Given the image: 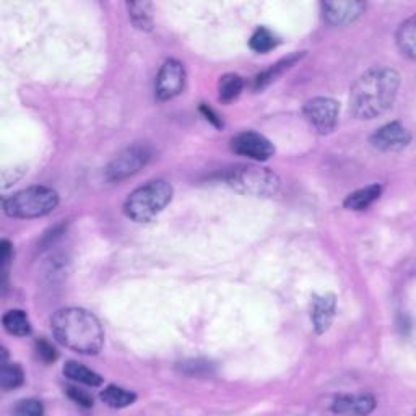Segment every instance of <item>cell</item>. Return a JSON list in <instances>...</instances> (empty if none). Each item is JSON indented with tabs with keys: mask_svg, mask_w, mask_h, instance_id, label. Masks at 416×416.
<instances>
[{
	"mask_svg": "<svg viewBox=\"0 0 416 416\" xmlns=\"http://www.w3.org/2000/svg\"><path fill=\"white\" fill-rule=\"evenodd\" d=\"M231 150L241 156H247L255 161H265L273 156V145L264 135L257 132H242L231 140Z\"/></svg>",
	"mask_w": 416,
	"mask_h": 416,
	"instance_id": "cell-9",
	"label": "cell"
},
{
	"mask_svg": "<svg viewBox=\"0 0 416 416\" xmlns=\"http://www.w3.org/2000/svg\"><path fill=\"white\" fill-rule=\"evenodd\" d=\"M366 9L364 2H324L322 11L324 20L334 26H345L348 23H353L356 18H360L361 14Z\"/></svg>",
	"mask_w": 416,
	"mask_h": 416,
	"instance_id": "cell-11",
	"label": "cell"
},
{
	"mask_svg": "<svg viewBox=\"0 0 416 416\" xmlns=\"http://www.w3.org/2000/svg\"><path fill=\"white\" fill-rule=\"evenodd\" d=\"M186 85V70L179 60L169 59L159 68L155 93L159 101H169L182 93Z\"/></svg>",
	"mask_w": 416,
	"mask_h": 416,
	"instance_id": "cell-8",
	"label": "cell"
},
{
	"mask_svg": "<svg viewBox=\"0 0 416 416\" xmlns=\"http://www.w3.org/2000/svg\"><path fill=\"white\" fill-rule=\"evenodd\" d=\"M380 191L383 189H380V186L378 184L363 187V189L350 193V196L345 198V203H343L345 208L355 210V212L366 210L369 205H373L375 201H378L380 196Z\"/></svg>",
	"mask_w": 416,
	"mask_h": 416,
	"instance_id": "cell-14",
	"label": "cell"
},
{
	"mask_svg": "<svg viewBox=\"0 0 416 416\" xmlns=\"http://www.w3.org/2000/svg\"><path fill=\"white\" fill-rule=\"evenodd\" d=\"M34 348H36V355L39 360H43L44 363H53L57 360V351L49 341L39 338L36 343H34Z\"/></svg>",
	"mask_w": 416,
	"mask_h": 416,
	"instance_id": "cell-25",
	"label": "cell"
},
{
	"mask_svg": "<svg viewBox=\"0 0 416 416\" xmlns=\"http://www.w3.org/2000/svg\"><path fill=\"white\" fill-rule=\"evenodd\" d=\"M226 182L238 192L252 197H272L280 191V178L260 166L233 168L226 176Z\"/></svg>",
	"mask_w": 416,
	"mask_h": 416,
	"instance_id": "cell-5",
	"label": "cell"
},
{
	"mask_svg": "<svg viewBox=\"0 0 416 416\" xmlns=\"http://www.w3.org/2000/svg\"><path fill=\"white\" fill-rule=\"evenodd\" d=\"M335 306H337V301H335L334 294H322L314 299V304H312V324H314L317 334H324L329 330L335 316Z\"/></svg>",
	"mask_w": 416,
	"mask_h": 416,
	"instance_id": "cell-12",
	"label": "cell"
},
{
	"mask_svg": "<svg viewBox=\"0 0 416 416\" xmlns=\"http://www.w3.org/2000/svg\"><path fill=\"white\" fill-rule=\"evenodd\" d=\"M64 374L70 380H75L78 384L90 385V387H98L102 384V378L95 371H91L87 366L80 364L77 361H68L64 366Z\"/></svg>",
	"mask_w": 416,
	"mask_h": 416,
	"instance_id": "cell-15",
	"label": "cell"
},
{
	"mask_svg": "<svg viewBox=\"0 0 416 416\" xmlns=\"http://www.w3.org/2000/svg\"><path fill=\"white\" fill-rule=\"evenodd\" d=\"M277 44H278L277 36L272 31L267 30V28H259V30L252 34L249 43L250 49L259 54H265L269 53V50L275 49Z\"/></svg>",
	"mask_w": 416,
	"mask_h": 416,
	"instance_id": "cell-23",
	"label": "cell"
},
{
	"mask_svg": "<svg viewBox=\"0 0 416 416\" xmlns=\"http://www.w3.org/2000/svg\"><path fill=\"white\" fill-rule=\"evenodd\" d=\"M301 57H303V54H298V53H296V54H293V55L287 57V59L280 60V62H278V64H275L272 68H269V70L262 73V75H259L257 78H255V90L265 88L267 85L272 83L273 80H275L278 75H282V73H283L284 70H287V68H289L292 65H294L296 62H298V60L301 59Z\"/></svg>",
	"mask_w": 416,
	"mask_h": 416,
	"instance_id": "cell-20",
	"label": "cell"
},
{
	"mask_svg": "<svg viewBox=\"0 0 416 416\" xmlns=\"http://www.w3.org/2000/svg\"><path fill=\"white\" fill-rule=\"evenodd\" d=\"M10 260H11V244L9 241H2V244H0V264H2L4 278H7Z\"/></svg>",
	"mask_w": 416,
	"mask_h": 416,
	"instance_id": "cell-28",
	"label": "cell"
},
{
	"mask_svg": "<svg viewBox=\"0 0 416 416\" xmlns=\"http://www.w3.org/2000/svg\"><path fill=\"white\" fill-rule=\"evenodd\" d=\"M129 15L134 25L140 30H151L153 20H151V5L146 2H137L129 4Z\"/></svg>",
	"mask_w": 416,
	"mask_h": 416,
	"instance_id": "cell-22",
	"label": "cell"
},
{
	"mask_svg": "<svg viewBox=\"0 0 416 416\" xmlns=\"http://www.w3.org/2000/svg\"><path fill=\"white\" fill-rule=\"evenodd\" d=\"M150 156L151 153L145 145H132L125 148L106 168V179L110 182H121L132 178L145 166Z\"/></svg>",
	"mask_w": 416,
	"mask_h": 416,
	"instance_id": "cell-6",
	"label": "cell"
},
{
	"mask_svg": "<svg viewBox=\"0 0 416 416\" xmlns=\"http://www.w3.org/2000/svg\"><path fill=\"white\" fill-rule=\"evenodd\" d=\"M59 205L57 192L44 186L28 187L4 201V212L11 218H39L49 215Z\"/></svg>",
	"mask_w": 416,
	"mask_h": 416,
	"instance_id": "cell-4",
	"label": "cell"
},
{
	"mask_svg": "<svg viewBox=\"0 0 416 416\" xmlns=\"http://www.w3.org/2000/svg\"><path fill=\"white\" fill-rule=\"evenodd\" d=\"M242 88H244L242 78L236 75V73H228V75L221 78L218 83L220 100L223 102H230L233 100H236L238 96L241 95Z\"/></svg>",
	"mask_w": 416,
	"mask_h": 416,
	"instance_id": "cell-21",
	"label": "cell"
},
{
	"mask_svg": "<svg viewBox=\"0 0 416 416\" xmlns=\"http://www.w3.org/2000/svg\"><path fill=\"white\" fill-rule=\"evenodd\" d=\"M410 142L412 134L400 122L385 124L371 137L373 146L383 151H400L410 145Z\"/></svg>",
	"mask_w": 416,
	"mask_h": 416,
	"instance_id": "cell-10",
	"label": "cell"
},
{
	"mask_svg": "<svg viewBox=\"0 0 416 416\" xmlns=\"http://www.w3.org/2000/svg\"><path fill=\"white\" fill-rule=\"evenodd\" d=\"M4 327L10 335H15V337H26V335L31 334V324L30 319L25 314V312L20 309L9 311L7 314L2 319Z\"/></svg>",
	"mask_w": 416,
	"mask_h": 416,
	"instance_id": "cell-18",
	"label": "cell"
},
{
	"mask_svg": "<svg viewBox=\"0 0 416 416\" xmlns=\"http://www.w3.org/2000/svg\"><path fill=\"white\" fill-rule=\"evenodd\" d=\"M2 353H4V360H2V369H0V387H2L4 390L18 389V387L25 383V373H23L20 364L5 361L7 360V355H5V350H2Z\"/></svg>",
	"mask_w": 416,
	"mask_h": 416,
	"instance_id": "cell-16",
	"label": "cell"
},
{
	"mask_svg": "<svg viewBox=\"0 0 416 416\" xmlns=\"http://www.w3.org/2000/svg\"><path fill=\"white\" fill-rule=\"evenodd\" d=\"M50 329L62 346L82 355H96L105 343L98 319L82 307H64L50 319Z\"/></svg>",
	"mask_w": 416,
	"mask_h": 416,
	"instance_id": "cell-2",
	"label": "cell"
},
{
	"mask_svg": "<svg viewBox=\"0 0 416 416\" xmlns=\"http://www.w3.org/2000/svg\"><path fill=\"white\" fill-rule=\"evenodd\" d=\"M306 121L317 134H330L338 122V105L330 98L309 100L303 107Z\"/></svg>",
	"mask_w": 416,
	"mask_h": 416,
	"instance_id": "cell-7",
	"label": "cell"
},
{
	"mask_svg": "<svg viewBox=\"0 0 416 416\" xmlns=\"http://www.w3.org/2000/svg\"><path fill=\"white\" fill-rule=\"evenodd\" d=\"M375 407V400L373 395H345L338 397L334 402V412L341 415H368Z\"/></svg>",
	"mask_w": 416,
	"mask_h": 416,
	"instance_id": "cell-13",
	"label": "cell"
},
{
	"mask_svg": "<svg viewBox=\"0 0 416 416\" xmlns=\"http://www.w3.org/2000/svg\"><path fill=\"white\" fill-rule=\"evenodd\" d=\"M135 394L130 390H125L122 387L117 385H107L105 390L101 392V400L111 408H124L132 405L135 402Z\"/></svg>",
	"mask_w": 416,
	"mask_h": 416,
	"instance_id": "cell-19",
	"label": "cell"
},
{
	"mask_svg": "<svg viewBox=\"0 0 416 416\" xmlns=\"http://www.w3.org/2000/svg\"><path fill=\"white\" fill-rule=\"evenodd\" d=\"M15 413L20 416H41L44 413V408L41 405V402L28 398V400H21L18 405H16Z\"/></svg>",
	"mask_w": 416,
	"mask_h": 416,
	"instance_id": "cell-24",
	"label": "cell"
},
{
	"mask_svg": "<svg viewBox=\"0 0 416 416\" xmlns=\"http://www.w3.org/2000/svg\"><path fill=\"white\" fill-rule=\"evenodd\" d=\"M67 394L80 407H85V408L93 407V397H91L90 394H87V392H85V390L78 389V387H73V385L68 387Z\"/></svg>",
	"mask_w": 416,
	"mask_h": 416,
	"instance_id": "cell-26",
	"label": "cell"
},
{
	"mask_svg": "<svg viewBox=\"0 0 416 416\" xmlns=\"http://www.w3.org/2000/svg\"><path fill=\"white\" fill-rule=\"evenodd\" d=\"M202 112L205 114V117H207L210 122H213V124L216 125V127H220V125H221L220 119L216 117V114H215L212 110H210V107H207V106H202Z\"/></svg>",
	"mask_w": 416,
	"mask_h": 416,
	"instance_id": "cell-29",
	"label": "cell"
},
{
	"mask_svg": "<svg viewBox=\"0 0 416 416\" xmlns=\"http://www.w3.org/2000/svg\"><path fill=\"white\" fill-rule=\"evenodd\" d=\"M416 20L415 16L402 23L397 33V44L400 50L410 59H415L416 55Z\"/></svg>",
	"mask_w": 416,
	"mask_h": 416,
	"instance_id": "cell-17",
	"label": "cell"
},
{
	"mask_svg": "<svg viewBox=\"0 0 416 416\" xmlns=\"http://www.w3.org/2000/svg\"><path fill=\"white\" fill-rule=\"evenodd\" d=\"M400 75L392 68H371L358 78L350 93V111L358 119H374L394 105Z\"/></svg>",
	"mask_w": 416,
	"mask_h": 416,
	"instance_id": "cell-1",
	"label": "cell"
},
{
	"mask_svg": "<svg viewBox=\"0 0 416 416\" xmlns=\"http://www.w3.org/2000/svg\"><path fill=\"white\" fill-rule=\"evenodd\" d=\"M184 373L189 375H205L210 374V364L201 361H191L184 363Z\"/></svg>",
	"mask_w": 416,
	"mask_h": 416,
	"instance_id": "cell-27",
	"label": "cell"
},
{
	"mask_svg": "<svg viewBox=\"0 0 416 416\" xmlns=\"http://www.w3.org/2000/svg\"><path fill=\"white\" fill-rule=\"evenodd\" d=\"M173 198V186L166 181H151L135 189L124 203V212L137 223H146L166 208Z\"/></svg>",
	"mask_w": 416,
	"mask_h": 416,
	"instance_id": "cell-3",
	"label": "cell"
}]
</instances>
